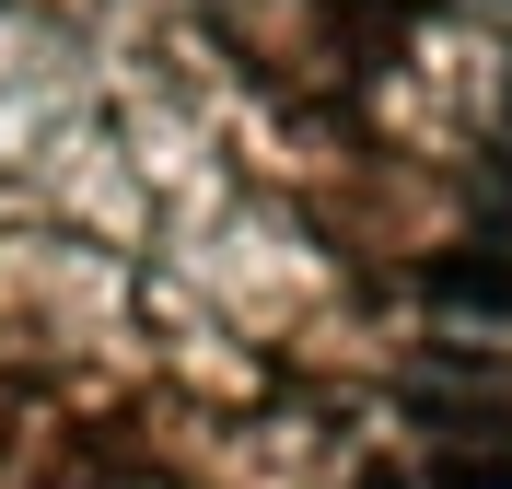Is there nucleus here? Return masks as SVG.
<instances>
[{
	"label": "nucleus",
	"instance_id": "f03ea898",
	"mask_svg": "<svg viewBox=\"0 0 512 489\" xmlns=\"http://www.w3.org/2000/svg\"><path fill=\"white\" fill-rule=\"evenodd\" d=\"M408 420L431 431V443H512V396H478L466 373H408Z\"/></svg>",
	"mask_w": 512,
	"mask_h": 489
},
{
	"label": "nucleus",
	"instance_id": "f257e3e1",
	"mask_svg": "<svg viewBox=\"0 0 512 489\" xmlns=\"http://www.w3.org/2000/svg\"><path fill=\"white\" fill-rule=\"evenodd\" d=\"M419 292L443 303V315H489V326H512V245H501V233L443 245V257L419 268Z\"/></svg>",
	"mask_w": 512,
	"mask_h": 489
},
{
	"label": "nucleus",
	"instance_id": "20e7f679",
	"mask_svg": "<svg viewBox=\"0 0 512 489\" xmlns=\"http://www.w3.org/2000/svg\"><path fill=\"white\" fill-rule=\"evenodd\" d=\"M361 489H396V478H361Z\"/></svg>",
	"mask_w": 512,
	"mask_h": 489
},
{
	"label": "nucleus",
	"instance_id": "7ed1b4c3",
	"mask_svg": "<svg viewBox=\"0 0 512 489\" xmlns=\"http://www.w3.org/2000/svg\"><path fill=\"white\" fill-rule=\"evenodd\" d=\"M431 489H512V443H431Z\"/></svg>",
	"mask_w": 512,
	"mask_h": 489
}]
</instances>
